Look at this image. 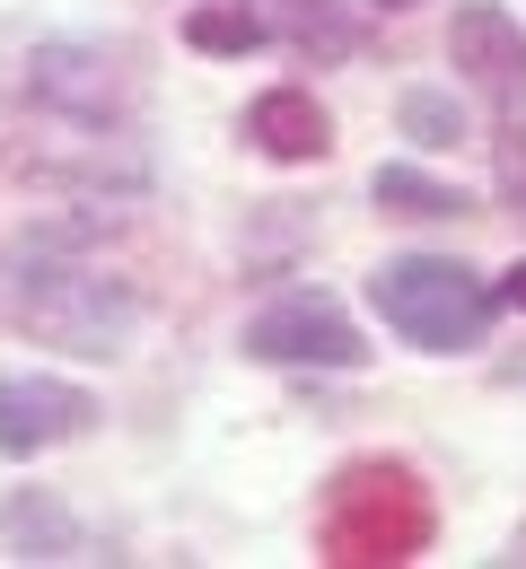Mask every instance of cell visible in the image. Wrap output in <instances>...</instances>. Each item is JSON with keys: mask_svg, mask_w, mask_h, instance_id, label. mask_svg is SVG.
Instances as JSON below:
<instances>
[{"mask_svg": "<svg viewBox=\"0 0 526 569\" xmlns=\"http://www.w3.org/2000/svg\"><path fill=\"white\" fill-rule=\"evenodd\" d=\"M246 132H255L264 158H281V167H307V158L334 149V123H325V106H316L307 88H264V97L246 106Z\"/></svg>", "mask_w": 526, "mask_h": 569, "instance_id": "cell-9", "label": "cell"}, {"mask_svg": "<svg viewBox=\"0 0 526 569\" xmlns=\"http://www.w3.org/2000/svg\"><path fill=\"white\" fill-rule=\"evenodd\" d=\"M0 543L27 552V561H79V526L53 499H9V508H0Z\"/></svg>", "mask_w": 526, "mask_h": 569, "instance_id": "cell-11", "label": "cell"}, {"mask_svg": "<svg viewBox=\"0 0 526 569\" xmlns=\"http://www.w3.org/2000/svg\"><path fill=\"white\" fill-rule=\"evenodd\" d=\"M395 123H404L421 149H456V141H465V114H456V97H439V88H404Z\"/></svg>", "mask_w": 526, "mask_h": 569, "instance_id": "cell-14", "label": "cell"}, {"mask_svg": "<svg viewBox=\"0 0 526 569\" xmlns=\"http://www.w3.org/2000/svg\"><path fill=\"white\" fill-rule=\"evenodd\" d=\"M430 526H439V508L404 465H351V473H334V491L316 508V543L343 569L413 561V552H430Z\"/></svg>", "mask_w": 526, "mask_h": 569, "instance_id": "cell-2", "label": "cell"}, {"mask_svg": "<svg viewBox=\"0 0 526 569\" xmlns=\"http://www.w3.org/2000/svg\"><path fill=\"white\" fill-rule=\"evenodd\" d=\"M377 9H413V0H377Z\"/></svg>", "mask_w": 526, "mask_h": 569, "instance_id": "cell-17", "label": "cell"}, {"mask_svg": "<svg viewBox=\"0 0 526 569\" xmlns=\"http://www.w3.org/2000/svg\"><path fill=\"white\" fill-rule=\"evenodd\" d=\"M377 211L386 219H456L465 211V193L456 184H439V176H421V167H377Z\"/></svg>", "mask_w": 526, "mask_h": 569, "instance_id": "cell-12", "label": "cell"}, {"mask_svg": "<svg viewBox=\"0 0 526 569\" xmlns=\"http://www.w3.org/2000/svg\"><path fill=\"white\" fill-rule=\"evenodd\" d=\"M369 307L386 316V333H404L413 351H439V359L483 351L492 316H500V298L474 281L465 263H448V254H395V263H377Z\"/></svg>", "mask_w": 526, "mask_h": 569, "instance_id": "cell-3", "label": "cell"}, {"mask_svg": "<svg viewBox=\"0 0 526 569\" xmlns=\"http://www.w3.org/2000/svg\"><path fill=\"white\" fill-rule=\"evenodd\" d=\"M0 316L18 333H36L44 351H71V359H123L132 333H141V298L123 272L71 254L53 228L44 237H18L0 254Z\"/></svg>", "mask_w": 526, "mask_h": 569, "instance_id": "cell-1", "label": "cell"}, {"mask_svg": "<svg viewBox=\"0 0 526 569\" xmlns=\"http://www.w3.org/2000/svg\"><path fill=\"white\" fill-rule=\"evenodd\" d=\"M97 429V395L88 386H62V377H27V368H9L0 377V456H44V447H62V438H88Z\"/></svg>", "mask_w": 526, "mask_h": 569, "instance_id": "cell-8", "label": "cell"}, {"mask_svg": "<svg viewBox=\"0 0 526 569\" xmlns=\"http://www.w3.org/2000/svg\"><path fill=\"white\" fill-rule=\"evenodd\" d=\"M448 62H456V79L492 106V123L526 114V27L500 9V0H465V9H456Z\"/></svg>", "mask_w": 526, "mask_h": 569, "instance_id": "cell-5", "label": "cell"}, {"mask_svg": "<svg viewBox=\"0 0 526 569\" xmlns=\"http://www.w3.org/2000/svg\"><path fill=\"white\" fill-rule=\"evenodd\" d=\"M500 298H509V307H518V316H526V263H518V272H509V281H500Z\"/></svg>", "mask_w": 526, "mask_h": 569, "instance_id": "cell-16", "label": "cell"}, {"mask_svg": "<svg viewBox=\"0 0 526 569\" xmlns=\"http://www.w3.org/2000/svg\"><path fill=\"white\" fill-rule=\"evenodd\" d=\"M185 44H202V53H255V44H272V27H264L255 0H202L185 18Z\"/></svg>", "mask_w": 526, "mask_h": 569, "instance_id": "cell-13", "label": "cell"}, {"mask_svg": "<svg viewBox=\"0 0 526 569\" xmlns=\"http://www.w3.org/2000/svg\"><path fill=\"white\" fill-rule=\"evenodd\" d=\"M255 9H264L272 36H290L316 62H351V53H360V18H351L343 0H255Z\"/></svg>", "mask_w": 526, "mask_h": 569, "instance_id": "cell-10", "label": "cell"}, {"mask_svg": "<svg viewBox=\"0 0 526 569\" xmlns=\"http://www.w3.org/2000/svg\"><path fill=\"white\" fill-rule=\"evenodd\" d=\"M246 359H272V368H360L369 342H360V325L334 298H272L246 325Z\"/></svg>", "mask_w": 526, "mask_h": 569, "instance_id": "cell-6", "label": "cell"}, {"mask_svg": "<svg viewBox=\"0 0 526 569\" xmlns=\"http://www.w3.org/2000/svg\"><path fill=\"white\" fill-rule=\"evenodd\" d=\"M0 167L9 176H36V184H79V193L150 184V149L132 141L123 123H97V114L44 106V97H36V123L27 114H0Z\"/></svg>", "mask_w": 526, "mask_h": 569, "instance_id": "cell-4", "label": "cell"}, {"mask_svg": "<svg viewBox=\"0 0 526 569\" xmlns=\"http://www.w3.org/2000/svg\"><path fill=\"white\" fill-rule=\"evenodd\" d=\"M27 97L97 114V123H132L141 79L123 71V53H106V44H44V53H27Z\"/></svg>", "mask_w": 526, "mask_h": 569, "instance_id": "cell-7", "label": "cell"}, {"mask_svg": "<svg viewBox=\"0 0 526 569\" xmlns=\"http://www.w3.org/2000/svg\"><path fill=\"white\" fill-rule=\"evenodd\" d=\"M492 176H500L509 219L526 228V114H509V123H500V141H492Z\"/></svg>", "mask_w": 526, "mask_h": 569, "instance_id": "cell-15", "label": "cell"}]
</instances>
